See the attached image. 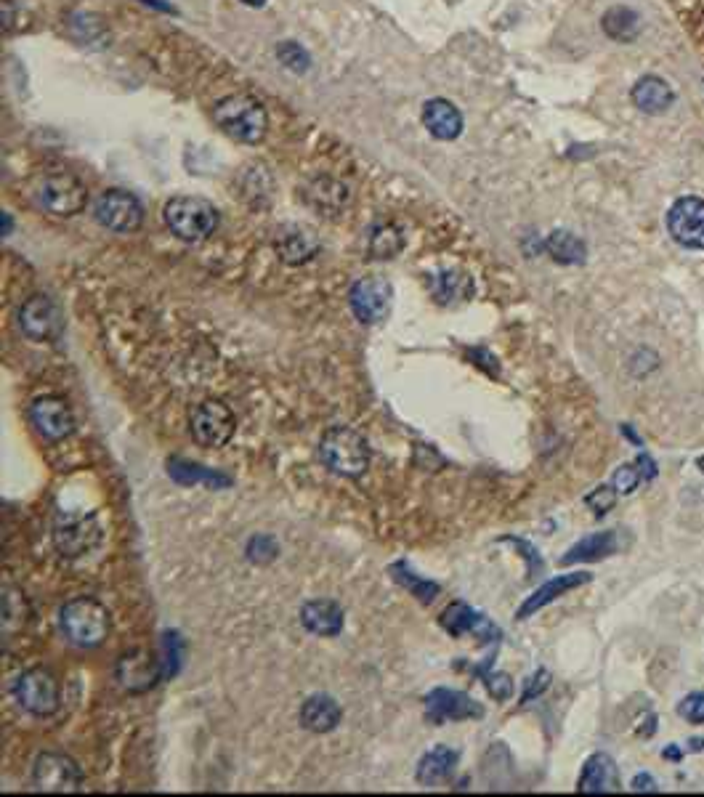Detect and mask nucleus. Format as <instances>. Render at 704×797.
Segmentation results:
<instances>
[{
	"mask_svg": "<svg viewBox=\"0 0 704 797\" xmlns=\"http://www.w3.org/2000/svg\"><path fill=\"white\" fill-rule=\"evenodd\" d=\"M213 120L226 136H232L242 144H258L269 128L264 104L248 93H234L229 99L218 101L213 107Z\"/></svg>",
	"mask_w": 704,
	"mask_h": 797,
	"instance_id": "obj_1",
	"label": "nucleus"
},
{
	"mask_svg": "<svg viewBox=\"0 0 704 797\" xmlns=\"http://www.w3.org/2000/svg\"><path fill=\"white\" fill-rule=\"evenodd\" d=\"M319 457L327 465V471L346 476V479H359L370 465V444L356 428L335 426L322 436Z\"/></svg>",
	"mask_w": 704,
	"mask_h": 797,
	"instance_id": "obj_2",
	"label": "nucleus"
},
{
	"mask_svg": "<svg viewBox=\"0 0 704 797\" xmlns=\"http://www.w3.org/2000/svg\"><path fill=\"white\" fill-rule=\"evenodd\" d=\"M59 625H62V633L67 635L75 646L91 649V646H99V643L107 641L109 612L107 606L101 604V601H96V598L88 596L72 598V601H67V604L62 606Z\"/></svg>",
	"mask_w": 704,
	"mask_h": 797,
	"instance_id": "obj_3",
	"label": "nucleus"
},
{
	"mask_svg": "<svg viewBox=\"0 0 704 797\" xmlns=\"http://www.w3.org/2000/svg\"><path fill=\"white\" fill-rule=\"evenodd\" d=\"M165 224L184 242H202L218 229V210L202 197H173L165 205Z\"/></svg>",
	"mask_w": 704,
	"mask_h": 797,
	"instance_id": "obj_4",
	"label": "nucleus"
},
{
	"mask_svg": "<svg viewBox=\"0 0 704 797\" xmlns=\"http://www.w3.org/2000/svg\"><path fill=\"white\" fill-rule=\"evenodd\" d=\"M104 540V529L96 516V511L88 513H59L54 524V542L56 550L64 558H80L99 548Z\"/></svg>",
	"mask_w": 704,
	"mask_h": 797,
	"instance_id": "obj_5",
	"label": "nucleus"
},
{
	"mask_svg": "<svg viewBox=\"0 0 704 797\" xmlns=\"http://www.w3.org/2000/svg\"><path fill=\"white\" fill-rule=\"evenodd\" d=\"M189 431L200 447L221 449L232 442L234 431H237V418H234L232 407L221 399H205L189 415Z\"/></svg>",
	"mask_w": 704,
	"mask_h": 797,
	"instance_id": "obj_6",
	"label": "nucleus"
},
{
	"mask_svg": "<svg viewBox=\"0 0 704 797\" xmlns=\"http://www.w3.org/2000/svg\"><path fill=\"white\" fill-rule=\"evenodd\" d=\"M35 200L51 216L70 218L86 208L88 192L86 186L80 184V178H75L72 173L51 171L38 181Z\"/></svg>",
	"mask_w": 704,
	"mask_h": 797,
	"instance_id": "obj_7",
	"label": "nucleus"
},
{
	"mask_svg": "<svg viewBox=\"0 0 704 797\" xmlns=\"http://www.w3.org/2000/svg\"><path fill=\"white\" fill-rule=\"evenodd\" d=\"M16 702L24 712H30L35 718H48L59 710L62 702V691H59V681L54 678V673H48L43 667H32L27 673L19 675V681L14 686Z\"/></svg>",
	"mask_w": 704,
	"mask_h": 797,
	"instance_id": "obj_8",
	"label": "nucleus"
},
{
	"mask_svg": "<svg viewBox=\"0 0 704 797\" xmlns=\"http://www.w3.org/2000/svg\"><path fill=\"white\" fill-rule=\"evenodd\" d=\"M32 784L38 792H80L83 787V771L70 755L62 752H43L32 768Z\"/></svg>",
	"mask_w": 704,
	"mask_h": 797,
	"instance_id": "obj_9",
	"label": "nucleus"
},
{
	"mask_svg": "<svg viewBox=\"0 0 704 797\" xmlns=\"http://www.w3.org/2000/svg\"><path fill=\"white\" fill-rule=\"evenodd\" d=\"M93 213L101 226L117 234L136 232L144 221V205L136 194L125 192V189H109L101 194L93 205Z\"/></svg>",
	"mask_w": 704,
	"mask_h": 797,
	"instance_id": "obj_10",
	"label": "nucleus"
},
{
	"mask_svg": "<svg viewBox=\"0 0 704 797\" xmlns=\"http://www.w3.org/2000/svg\"><path fill=\"white\" fill-rule=\"evenodd\" d=\"M391 298H394V290L386 277H362L349 293L351 311L362 325L383 322L391 311Z\"/></svg>",
	"mask_w": 704,
	"mask_h": 797,
	"instance_id": "obj_11",
	"label": "nucleus"
},
{
	"mask_svg": "<svg viewBox=\"0 0 704 797\" xmlns=\"http://www.w3.org/2000/svg\"><path fill=\"white\" fill-rule=\"evenodd\" d=\"M62 311L48 295H32L19 309V327L35 343H54L62 335Z\"/></svg>",
	"mask_w": 704,
	"mask_h": 797,
	"instance_id": "obj_12",
	"label": "nucleus"
},
{
	"mask_svg": "<svg viewBox=\"0 0 704 797\" xmlns=\"http://www.w3.org/2000/svg\"><path fill=\"white\" fill-rule=\"evenodd\" d=\"M667 232L683 248L704 250V200L702 197H681L667 213Z\"/></svg>",
	"mask_w": 704,
	"mask_h": 797,
	"instance_id": "obj_13",
	"label": "nucleus"
},
{
	"mask_svg": "<svg viewBox=\"0 0 704 797\" xmlns=\"http://www.w3.org/2000/svg\"><path fill=\"white\" fill-rule=\"evenodd\" d=\"M30 418L32 426L51 442L67 439L75 431V415H72L70 404L59 396H38L30 407Z\"/></svg>",
	"mask_w": 704,
	"mask_h": 797,
	"instance_id": "obj_14",
	"label": "nucleus"
},
{
	"mask_svg": "<svg viewBox=\"0 0 704 797\" xmlns=\"http://www.w3.org/2000/svg\"><path fill=\"white\" fill-rule=\"evenodd\" d=\"M426 718L434 726L447 720H479L484 718V707L463 691L436 689L426 697Z\"/></svg>",
	"mask_w": 704,
	"mask_h": 797,
	"instance_id": "obj_15",
	"label": "nucleus"
},
{
	"mask_svg": "<svg viewBox=\"0 0 704 797\" xmlns=\"http://www.w3.org/2000/svg\"><path fill=\"white\" fill-rule=\"evenodd\" d=\"M163 667L157 665V659L152 657V651L147 649H133L125 657H120L117 662V683L131 694H141L149 691L160 681Z\"/></svg>",
	"mask_w": 704,
	"mask_h": 797,
	"instance_id": "obj_16",
	"label": "nucleus"
},
{
	"mask_svg": "<svg viewBox=\"0 0 704 797\" xmlns=\"http://www.w3.org/2000/svg\"><path fill=\"white\" fill-rule=\"evenodd\" d=\"M619 790V771L606 752H596L585 760L582 774L577 779V792L580 795H609Z\"/></svg>",
	"mask_w": 704,
	"mask_h": 797,
	"instance_id": "obj_17",
	"label": "nucleus"
},
{
	"mask_svg": "<svg viewBox=\"0 0 704 797\" xmlns=\"http://www.w3.org/2000/svg\"><path fill=\"white\" fill-rule=\"evenodd\" d=\"M593 580V574L588 572H569V574H558V577H553V580H548L545 585H540V588L534 590L532 596L521 604L519 609V620H527V617H532L534 612H540L542 606L553 604L556 598H561L564 593H569V590H577L582 588V585H588V582Z\"/></svg>",
	"mask_w": 704,
	"mask_h": 797,
	"instance_id": "obj_18",
	"label": "nucleus"
},
{
	"mask_svg": "<svg viewBox=\"0 0 704 797\" xmlns=\"http://www.w3.org/2000/svg\"><path fill=\"white\" fill-rule=\"evenodd\" d=\"M622 548L619 534L614 529L609 532H596L590 537H582L580 542H574L572 548L566 550V556H561V566L572 564H593V561H604V558L614 556Z\"/></svg>",
	"mask_w": 704,
	"mask_h": 797,
	"instance_id": "obj_19",
	"label": "nucleus"
},
{
	"mask_svg": "<svg viewBox=\"0 0 704 797\" xmlns=\"http://www.w3.org/2000/svg\"><path fill=\"white\" fill-rule=\"evenodd\" d=\"M423 125L434 139L455 141L463 133V115L460 109L447 99H431L423 107Z\"/></svg>",
	"mask_w": 704,
	"mask_h": 797,
	"instance_id": "obj_20",
	"label": "nucleus"
},
{
	"mask_svg": "<svg viewBox=\"0 0 704 797\" xmlns=\"http://www.w3.org/2000/svg\"><path fill=\"white\" fill-rule=\"evenodd\" d=\"M301 622L309 633L319 638H335L343 630V609L330 598H317L303 604Z\"/></svg>",
	"mask_w": 704,
	"mask_h": 797,
	"instance_id": "obj_21",
	"label": "nucleus"
},
{
	"mask_svg": "<svg viewBox=\"0 0 704 797\" xmlns=\"http://www.w3.org/2000/svg\"><path fill=\"white\" fill-rule=\"evenodd\" d=\"M341 718V705L333 697H327V694H314L301 707V723L311 734H330L333 728H338Z\"/></svg>",
	"mask_w": 704,
	"mask_h": 797,
	"instance_id": "obj_22",
	"label": "nucleus"
},
{
	"mask_svg": "<svg viewBox=\"0 0 704 797\" xmlns=\"http://www.w3.org/2000/svg\"><path fill=\"white\" fill-rule=\"evenodd\" d=\"M317 250H319L317 237H314L309 229H303V226L285 229V232L277 237V253L285 264L293 266L306 264V261H311V258L317 256Z\"/></svg>",
	"mask_w": 704,
	"mask_h": 797,
	"instance_id": "obj_23",
	"label": "nucleus"
},
{
	"mask_svg": "<svg viewBox=\"0 0 704 797\" xmlns=\"http://www.w3.org/2000/svg\"><path fill=\"white\" fill-rule=\"evenodd\" d=\"M675 93L673 88L667 86L665 80L657 78V75H646L633 86V104L646 115H659V112H667L670 104H673Z\"/></svg>",
	"mask_w": 704,
	"mask_h": 797,
	"instance_id": "obj_24",
	"label": "nucleus"
},
{
	"mask_svg": "<svg viewBox=\"0 0 704 797\" xmlns=\"http://www.w3.org/2000/svg\"><path fill=\"white\" fill-rule=\"evenodd\" d=\"M457 766V752L449 747H434L431 752H426L418 763V782L423 787H436V784L447 782L452 771Z\"/></svg>",
	"mask_w": 704,
	"mask_h": 797,
	"instance_id": "obj_25",
	"label": "nucleus"
},
{
	"mask_svg": "<svg viewBox=\"0 0 704 797\" xmlns=\"http://www.w3.org/2000/svg\"><path fill=\"white\" fill-rule=\"evenodd\" d=\"M168 473H171L173 481L184 484V487L205 484L208 489H224L232 484V481H229V476H224V473L208 471V468H202V465L192 463V460H181V457H171V463H168Z\"/></svg>",
	"mask_w": 704,
	"mask_h": 797,
	"instance_id": "obj_26",
	"label": "nucleus"
},
{
	"mask_svg": "<svg viewBox=\"0 0 704 797\" xmlns=\"http://www.w3.org/2000/svg\"><path fill=\"white\" fill-rule=\"evenodd\" d=\"M431 290H434L436 301L447 306V303H460L465 301V298H471L473 282L465 271L447 269L431 279Z\"/></svg>",
	"mask_w": 704,
	"mask_h": 797,
	"instance_id": "obj_27",
	"label": "nucleus"
},
{
	"mask_svg": "<svg viewBox=\"0 0 704 797\" xmlns=\"http://www.w3.org/2000/svg\"><path fill=\"white\" fill-rule=\"evenodd\" d=\"M545 248H548V253L553 256V261L566 266L585 264V256H588L585 242H582L577 234L564 232V229H556V232L550 234L548 242H545Z\"/></svg>",
	"mask_w": 704,
	"mask_h": 797,
	"instance_id": "obj_28",
	"label": "nucleus"
},
{
	"mask_svg": "<svg viewBox=\"0 0 704 797\" xmlns=\"http://www.w3.org/2000/svg\"><path fill=\"white\" fill-rule=\"evenodd\" d=\"M441 627H444L449 635L460 638V635H465V633H473V630L489 627V622H487V617H481V614L473 612L471 606H465V604H460V601H455V604H449L447 609H444V614H441Z\"/></svg>",
	"mask_w": 704,
	"mask_h": 797,
	"instance_id": "obj_29",
	"label": "nucleus"
},
{
	"mask_svg": "<svg viewBox=\"0 0 704 797\" xmlns=\"http://www.w3.org/2000/svg\"><path fill=\"white\" fill-rule=\"evenodd\" d=\"M604 32L619 43H630L641 32V16L627 6L609 8L604 14Z\"/></svg>",
	"mask_w": 704,
	"mask_h": 797,
	"instance_id": "obj_30",
	"label": "nucleus"
},
{
	"mask_svg": "<svg viewBox=\"0 0 704 797\" xmlns=\"http://www.w3.org/2000/svg\"><path fill=\"white\" fill-rule=\"evenodd\" d=\"M27 617H30V604H27L24 593L19 588L6 585V590H3V635L19 633Z\"/></svg>",
	"mask_w": 704,
	"mask_h": 797,
	"instance_id": "obj_31",
	"label": "nucleus"
},
{
	"mask_svg": "<svg viewBox=\"0 0 704 797\" xmlns=\"http://www.w3.org/2000/svg\"><path fill=\"white\" fill-rule=\"evenodd\" d=\"M404 248V234L402 229H396L394 224L378 226L370 237V256L388 261V258L399 256Z\"/></svg>",
	"mask_w": 704,
	"mask_h": 797,
	"instance_id": "obj_32",
	"label": "nucleus"
},
{
	"mask_svg": "<svg viewBox=\"0 0 704 797\" xmlns=\"http://www.w3.org/2000/svg\"><path fill=\"white\" fill-rule=\"evenodd\" d=\"M643 481L649 479H646V471H643V465L638 463V460H635V463L619 465L617 471L612 473V487L617 489L619 495H633Z\"/></svg>",
	"mask_w": 704,
	"mask_h": 797,
	"instance_id": "obj_33",
	"label": "nucleus"
},
{
	"mask_svg": "<svg viewBox=\"0 0 704 797\" xmlns=\"http://www.w3.org/2000/svg\"><path fill=\"white\" fill-rule=\"evenodd\" d=\"M394 580L396 582H402L404 588H410L412 590V596L415 598H423V601H431V598L436 596V593H439V585H436V582H428V580H420L418 574H412V572H407V566L404 564H399V566H394Z\"/></svg>",
	"mask_w": 704,
	"mask_h": 797,
	"instance_id": "obj_34",
	"label": "nucleus"
},
{
	"mask_svg": "<svg viewBox=\"0 0 704 797\" xmlns=\"http://www.w3.org/2000/svg\"><path fill=\"white\" fill-rule=\"evenodd\" d=\"M675 712L681 715L689 726H704V691H691L678 702Z\"/></svg>",
	"mask_w": 704,
	"mask_h": 797,
	"instance_id": "obj_35",
	"label": "nucleus"
},
{
	"mask_svg": "<svg viewBox=\"0 0 704 797\" xmlns=\"http://www.w3.org/2000/svg\"><path fill=\"white\" fill-rule=\"evenodd\" d=\"M277 56H279V62L285 64L287 70H295V72L309 70V54H306V51H303V48L298 46V43H293V40H285V43H279Z\"/></svg>",
	"mask_w": 704,
	"mask_h": 797,
	"instance_id": "obj_36",
	"label": "nucleus"
},
{
	"mask_svg": "<svg viewBox=\"0 0 704 797\" xmlns=\"http://www.w3.org/2000/svg\"><path fill=\"white\" fill-rule=\"evenodd\" d=\"M617 497L619 492L609 484V487H598L596 492H590V495L585 497V503L590 505V511L596 513V516H606V513L617 505Z\"/></svg>",
	"mask_w": 704,
	"mask_h": 797,
	"instance_id": "obj_37",
	"label": "nucleus"
},
{
	"mask_svg": "<svg viewBox=\"0 0 704 797\" xmlns=\"http://www.w3.org/2000/svg\"><path fill=\"white\" fill-rule=\"evenodd\" d=\"M248 558L256 564H269L271 558H277V542L266 534H258L248 542Z\"/></svg>",
	"mask_w": 704,
	"mask_h": 797,
	"instance_id": "obj_38",
	"label": "nucleus"
},
{
	"mask_svg": "<svg viewBox=\"0 0 704 797\" xmlns=\"http://www.w3.org/2000/svg\"><path fill=\"white\" fill-rule=\"evenodd\" d=\"M163 646H165V665H163V675L165 678H173L178 673V662H181V641H178L176 633H165L163 635Z\"/></svg>",
	"mask_w": 704,
	"mask_h": 797,
	"instance_id": "obj_39",
	"label": "nucleus"
},
{
	"mask_svg": "<svg viewBox=\"0 0 704 797\" xmlns=\"http://www.w3.org/2000/svg\"><path fill=\"white\" fill-rule=\"evenodd\" d=\"M487 689L495 699H508L513 694V683L508 675L497 673V675H489L487 678Z\"/></svg>",
	"mask_w": 704,
	"mask_h": 797,
	"instance_id": "obj_40",
	"label": "nucleus"
},
{
	"mask_svg": "<svg viewBox=\"0 0 704 797\" xmlns=\"http://www.w3.org/2000/svg\"><path fill=\"white\" fill-rule=\"evenodd\" d=\"M550 686V673L548 670H537V673L529 678L527 689H524V702H532L534 697H540L542 691Z\"/></svg>",
	"mask_w": 704,
	"mask_h": 797,
	"instance_id": "obj_41",
	"label": "nucleus"
},
{
	"mask_svg": "<svg viewBox=\"0 0 704 797\" xmlns=\"http://www.w3.org/2000/svg\"><path fill=\"white\" fill-rule=\"evenodd\" d=\"M633 792H659V782L651 774H638L633 779Z\"/></svg>",
	"mask_w": 704,
	"mask_h": 797,
	"instance_id": "obj_42",
	"label": "nucleus"
},
{
	"mask_svg": "<svg viewBox=\"0 0 704 797\" xmlns=\"http://www.w3.org/2000/svg\"><path fill=\"white\" fill-rule=\"evenodd\" d=\"M665 758L667 760H681L683 758V750H678V747H667Z\"/></svg>",
	"mask_w": 704,
	"mask_h": 797,
	"instance_id": "obj_43",
	"label": "nucleus"
},
{
	"mask_svg": "<svg viewBox=\"0 0 704 797\" xmlns=\"http://www.w3.org/2000/svg\"><path fill=\"white\" fill-rule=\"evenodd\" d=\"M11 232V218H8V213H3V234Z\"/></svg>",
	"mask_w": 704,
	"mask_h": 797,
	"instance_id": "obj_44",
	"label": "nucleus"
},
{
	"mask_svg": "<svg viewBox=\"0 0 704 797\" xmlns=\"http://www.w3.org/2000/svg\"><path fill=\"white\" fill-rule=\"evenodd\" d=\"M245 6H253V8H261L266 3V0H242Z\"/></svg>",
	"mask_w": 704,
	"mask_h": 797,
	"instance_id": "obj_45",
	"label": "nucleus"
},
{
	"mask_svg": "<svg viewBox=\"0 0 704 797\" xmlns=\"http://www.w3.org/2000/svg\"><path fill=\"white\" fill-rule=\"evenodd\" d=\"M697 468L704 473V455H702V457H697Z\"/></svg>",
	"mask_w": 704,
	"mask_h": 797,
	"instance_id": "obj_46",
	"label": "nucleus"
}]
</instances>
